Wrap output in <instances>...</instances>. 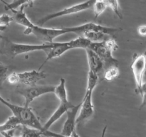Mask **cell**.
I'll list each match as a JSON object with an SVG mask.
<instances>
[{"instance_id": "cell-17", "label": "cell", "mask_w": 146, "mask_h": 137, "mask_svg": "<svg viewBox=\"0 0 146 137\" xmlns=\"http://www.w3.org/2000/svg\"><path fill=\"white\" fill-rule=\"evenodd\" d=\"M20 122L14 116H11L7 118V121L2 124H0V134L8 131L9 130L14 129L20 125Z\"/></svg>"}, {"instance_id": "cell-11", "label": "cell", "mask_w": 146, "mask_h": 137, "mask_svg": "<svg viewBox=\"0 0 146 137\" xmlns=\"http://www.w3.org/2000/svg\"><path fill=\"white\" fill-rule=\"evenodd\" d=\"M85 51L86 53L89 71L98 74L100 79L101 78H103L104 73V66L101 59L95 51H94L88 47L85 49Z\"/></svg>"}, {"instance_id": "cell-16", "label": "cell", "mask_w": 146, "mask_h": 137, "mask_svg": "<svg viewBox=\"0 0 146 137\" xmlns=\"http://www.w3.org/2000/svg\"><path fill=\"white\" fill-rule=\"evenodd\" d=\"M54 94L60 101H68L67 90L66 87V80L64 78H60L59 84L54 88Z\"/></svg>"}, {"instance_id": "cell-1", "label": "cell", "mask_w": 146, "mask_h": 137, "mask_svg": "<svg viewBox=\"0 0 146 137\" xmlns=\"http://www.w3.org/2000/svg\"><path fill=\"white\" fill-rule=\"evenodd\" d=\"M0 102L9 108L13 116H14L19 121L21 124L44 131L43 125L41 124L39 119L37 118L35 114L33 112L31 108H29V106L27 107L25 106H19L11 104L4 99L1 96H0Z\"/></svg>"}, {"instance_id": "cell-4", "label": "cell", "mask_w": 146, "mask_h": 137, "mask_svg": "<svg viewBox=\"0 0 146 137\" xmlns=\"http://www.w3.org/2000/svg\"><path fill=\"white\" fill-rule=\"evenodd\" d=\"M74 27H61V28H45L43 26L33 24L29 28H26L24 34L26 35L34 34L36 37L42 40L44 42H52L58 37L68 33H74Z\"/></svg>"}, {"instance_id": "cell-10", "label": "cell", "mask_w": 146, "mask_h": 137, "mask_svg": "<svg viewBox=\"0 0 146 137\" xmlns=\"http://www.w3.org/2000/svg\"><path fill=\"white\" fill-rule=\"evenodd\" d=\"M93 93H85L84 99L81 102L80 112L76 117V126L83 124L91 119L94 114V106L92 101Z\"/></svg>"}, {"instance_id": "cell-28", "label": "cell", "mask_w": 146, "mask_h": 137, "mask_svg": "<svg viewBox=\"0 0 146 137\" xmlns=\"http://www.w3.org/2000/svg\"><path fill=\"white\" fill-rule=\"evenodd\" d=\"M0 1H1V2H2L3 4H7V2H5V1H3V0H0Z\"/></svg>"}, {"instance_id": "cell-15", "label": "cell", "mask_w": 146, "mask_h": 137, "mask_svg": "<svg viewBox=\"0 0 146 137\" xmlns=\"http://www.w3.org/2000/svg\"><path fill=\"white\" fill-rule=\"evenodd\" d=\"M81 36L88 39L90 41L97 42V41H102L109 39L111 38V37L112 35L101 32V31H85L81 34Z\"/></svg>"}, {"instance_id": "cell-23", "label": "cell", "mask_w": 146, "mask_h": 137, "mask_svg": "<svg viewBox=\"0 0 146 137\" xmlns=\"http://www.w3.org/2000/svg\"><path fill=\"white\" fill-rule=\"evenodd\" d=\"M7 72H8V67L0 62V87H1L3 83L5 81V80H7Z\"/></svg>"}, {"instance_id": "cell-20", "label": "cell", "mask_w": 146, "mask_h": 137, "mask_svg": "<svg viewBox=\"0 0 146 137\" xmlns=\"http://www.w3.org/2000/svg\"><path fill=\"white\" fill-rule=\"evenodd\" d=\"M107 7H108V6H107L105 1H97L96 0L92 8L94 9L95 18H98L101 14H103L104 11H105V10L107 9Z\"/></svg>"}, {"instance_id": "cell-21", "label": "cell", "mask_w": 146, "mask_h": 137, "mask_svg": "<svg viewBox=\"0 0 146 137\" xmlns=\"http://www.w3.org/2000/svg\"><path fill=\"white\" fill-rule=\"evenodd\" d=\"M104 1L106 3L108 7H110L114 11V13L118 16V18L122 19L123 14L121 7H120L119 3H118V0H104Z\"/></svg>"}, {"instance_id": "cell-19", "label": "cell", "mask_w": 146, "mask_h": 137, "mask_svg": "<svg viewBox=\"0 0 146 137\" xmlns=\"http://www.w3.org/2000/svg\"><path fill=\"white\" fill-rule=\"evenodd\" d=\"M119 75V68L118 67H111L106 68L104 71L103 78L107 81H112L115 79Z\"/></svg>"}, {"instance_id": "cell-8", "label": "cell", "mask_w": 146, "mask_h": 137, "mask_svg": "<svg viewBox=\"0 0 146 137\" xmlns=\"http://www.w3.org/2000/svg\"><path fill=\"white\" fill-rule=\"evenodd\" d=\"M146 64V56L144 54H140L135 53L133 56V61L131 64V69L135 78L136 85V92L140 94L143 84V74Z\"/></svg>"}, {"instance_id": "cell-18", "label": "cell", "mask_w": 146, "mask_h": 137, "mask_svg": "<svg viewBox=\"0 0 146 137\" xmlns=\"http://www.w3.org/2000/svg\"><path fill=\"white\" fill-rule=\"evenodd\" d=\"M100 78L96 73L89 71L88 74V79H87V86L86 93H93L96 86L98 84Z\"/></svg>"}, {"instance_id": "cell-13", "label": "cell", "mask_w": 146, "mask_h": 137, "mask_svg": "<svg viewBox=\"0 0 146 137\" xmlns=\"http://www.w3.org/2000/svg\"><path fill=\"white\" fill-rule=\"evenodd\" d=\"M74 104H71L70 101H60V104L57 108L56 109V111L53 113L52 115L50 116V118H48V121L44 124V125H43V129L44 131H47L50 128V127L53 125L55 122H56L63 115H64L65 113H66V111L69 109L70 108L74 106Z\"/></svg>"}, {"instance_id": "cell-30", "label": "cell", "mask_w": 146, "mask_h": 137, "mask_svg": "<svg viewBox=\"0 0 146 137\" xmlns=\"http://www.w3.org/2000/svg\"><path fill=\"white\" fill-rule=\"evenodd\" d=\"M97 1H104V0H97Z\"/></svg>"}, {"instance_id": "cell-9", "label": "cell", "mask_w": 146, "mask_h": 137, "mask_svg": "<svg viewBox=\"0 0 146 137\" xmlns=\"http://www.w3.org/2000/svg\"><path fill=\"white\" fill-rule=\"evenodd\" d=\"M81 104V103L78 104V105H74L66 111V120L61 129V135L62 136H78L76 132V126L77 114L80 109Z\"/></svg>"}, {"instance_id": "cell-7", "label": "cell", "mask_w": 146, "mask_h": 137, "mask_svg": "<svg viewBox=\"0 0 146 137\" xmlns=\"http://www.w3.org/2000/svg\"><path fill=\"white\" fill-rule=\"evenodd\" d=\"M53 46L52 42H43L41 44H19V43L9 42L8 49L10 54L13 56L20 55L25 53L36 51H47Z\"/></svg>"}, {"instance_id": "cell-12", "label": "cell", "mask_w": 146, "mask_h": 137, "mask_svg": "<svg viewBox=\"0 0 146 137\" xmlns=\"http://www.w3.org/2000/svg\"><path fill=\"white\" fill-rule=\"evenodd\" d=\"M19 83L25 86H34L38 81L46 78V74L43 71L32 70L29 71H24L22 73H17Z\"/></svg>"}, {"instance_id": "cell-27", "label": "cell", "mask_w": 146, "mask_h": 137, "mask_svg": "<svg viewBox=\"0 0 146 137\" xmlns=\"http://www.w3.org/2000/svg\"><path fill=\"white\" fill-rule=\"evenodd\" d=\"M6 29H7V27H2V26H1V25H0V32H1V31H4V30H5Z\"/></svg>"}, {"instance_id": "cell-31", "label": "cell", "mask_w": 146, "mask_h": 137, "mask_svg": "<svg viewBox=\"0 0 146 137\" xmlns=\"http://www.w3.org/2000/svg\"><path fill=\"white\" fill-rule=\"evenodd\" d=\"M1 36L0 35V40H1Z\"/></svg>"}, {"instance_id": "cell-3", "label": "cell", "mask_w": 146, "mask_h": 137, "mask_svg": "<svg viewBox=\"0 0 146 137\" xmlns=\"http://www.w3.org/2000/svg\"><path fill=\"white\" fill-rule=\"evenodd\" d=\"M91 41L87 39L80 36L77 39L74 40H71L69 41H65V42H54L53 41V46L51 49L46 51V58L44 60L43 64L38 68V71L41 70L43 66L49 60L53 59L55 58H58L61 57L64 54H65L68 50L73 49H84L88 47Z\"/></svg>"}, {"instance_id": "cell-24", "label": "cell", "mask_w": 146, "mask_h": 137, "mask_svg": "<svg viewBox=\"0 0 146 137\" xmlns=\"http://www.w3.org/2000/svg\"><path fill=\"white\" fill-rule=\"evenodd\" d=\"M140 94L142 96V104H141V108L146 107V83L142 84Z\"/></svg>"}, {"instance_id": "cell-26", "label": "cell", "mask_w": 146, "mask_h": 137, "mask_svg": "<svg viewBox=\"0 0 146 137\" xmlns=\"http://www.w3.org/2000/svg\"><path fill=\"white\" fill-rule=\"evenodd\" d=\"M138 32L142 37H146V25H142L138 27Z\"/></svg>"}, {"instance_id": "cell-29", "label": "cell", "mask_w": 146, "mask_h": 137, "mask_svg": "<svg viewBox=\"0 0 146 137\" xmlns=\"http://www.w3.org/2000/svg\"><path fill=\"white\" fill-rule=\"evenodd\" d=\"M144 54H145V55L146 56V50H145V52H144Z\"/></svg>"}, {"instance_id": "cell-14", "label": "cell", "mask_w": 146, "mask_h": 137, "mask_svg": "<svg viewBox=\"0 0 146 137\" xmlns=\"http://www.w3.org/2000/svg\"><path fill=\"white\" fill-rule=\"evenodd\" d=\"M26 5H22L20 7L19 9H11V11L14 13V17H13L14 19L17 21V24H20L21 26L25 27V28H29L32 26L33 23L29 20V19L27 17L25 11H24V8Z\"/></svg>"}, {"instance_id": "cell-2", "label": "cell", "mask_w": 146, "mask_h": 137, "mask_svg": "<svg viewBox=\"0 0 146 137\" xmlns=\"http://www.w3.org/2000/svg\"><path fill=\"white\" fill-rule=\"evenodd\" d=\"M88 48L95 51L102 60L104 71L111 67H118V61L113 56V52L118 49V45L115 39L111 38L102 41H91Z\"/></svg>"}, {"instance_id": "cell-6", "label": "cell", "mask_w": 146, "mask_h": 137, "mask_svg": "<svg viewBox=\"0 0 146 137\" xmlns=\"http://www.w3.org/2000/svg\"><path fill=\"white\" fill-rule=\"evenodd\" d=\"M26 88H19L17 92L24 96V105L25 106H29L30 104L34 101L35 98L44 95V94L54 93V86H27Z\"/></svg>"}, {"instance_id": "cell-22", "label": "cell", "mask_w": 146, "mask_h": 137, "mask_svg": "<svg viewBox=\"0 0 146 137\" xmlns=\"http://www.w3.org/2000/svg\"><path fill=\"white\" fill-rule=\"evenodd\" d=\"M13 20L14 18L9 14H2L0 15V25L7 28Z\"/></svg>"}, {"instance_id": "cell-5", "label": "cell", "mask_w": 146, "mask_h": 137, "mask_svg": "<svg viewBox=\"0 0 146 137\" xmlns=\"http://www.w3.org/2000/svg\"><path fill=\"white\" fill-rule=\"evenodd\" d=\"M96 1V0H87V1H84V2L74 4V5L71 6L69 7H67V8L64 9L61 11L48 14V15L45 16L43 18H41V19L38 20L37 21V24H38L37 25L44 26L46 23L49 21L50 20L58 18V17L71 15V14H76V13H79L81 12V11L92 9Z\"/></svg>"}, {"instance_id": "cell-25", "label": "cell", "mask_w": 146, "mask_h": 137, "mask_svg": "<svg viewBox=\"0 0 146 137\" xmlns=\"http://www.w3.org/2000/svg\"><path fill=\"white\" fill-rule=\"evenodd\" d=\"M7 81L11 84H16L19 83V78H18V74L16 72L11 73L9 76H7Z\"/></svg>"}]
</instances>
